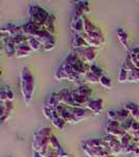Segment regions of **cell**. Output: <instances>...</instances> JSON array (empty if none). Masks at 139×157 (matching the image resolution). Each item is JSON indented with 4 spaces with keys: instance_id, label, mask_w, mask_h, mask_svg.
Returning a JSON list of instances; mask_svg holds the SVG:
<instances>
[{
    "instance_id": "cell-14",
    "label": "cell",
    "mask_w": 139,
    "mask_h": 157,
    "mask_svg": "<svg viewBox=\"0 0 139 157\" xmlns=\"http://www.w3.org/2000/svg\"><path fill=\"white\" fill-rule=\"evenodd\" d=\"M58 93H59L60 98H61V104H63V105H65V106H68V107H73V108L77 107V105H75L72 100L71 90L67 89V88H63V89L60 90Z\"/></svg>"
},
{
    "instance_id": "cell-43",
    "label": "cell",
    "mask_w": 139,
    "mask_h": 157,
    "mask_svg": "<svg viewBox=\"0 0 139 157\" xmlns=\"http://www.w3.org/2000/svg\"><path fill=\"white\" fill-rule=\"evenodd\" d=\"M136 132H139V121L134 120V121H133V123H132V126H131L130 131H129L128 133L131 135V134L136 133Z\"/></svg>"
},
{
    "instance_id": "cell-10",
    "label": "cell",
    "mask_w": 139,
    "mask_h": 157,
    "mask_svg": "<svg viewBox=\"0 0 139 157\" xmlns=\"http://www.w3.org/2000/svg\"><path fill=\"white\" fill-rule=\"evenodd\" d=\"M130 113L128 112L126 109H122V110H110L107 112V118L111 121H115L117 123H119L120 125L123 124L128 118H130Z\"/></svg>"
},
{
    "instance_id": "cell-37",
    "label": "cell",
    "mask_w": 139,
    "mask_h": 157,
    "mask_svg": "<svg viewBox=\"0 0 139 157\" xmlns=\"http://www.w3.org/2000/svg\"><path fill=\"white\" fill-rule=\"evenodd\" d=\"M121 67H122L123 69L127 70V71H131V70L135 68V66H134V64L132 62V59H131V57H130V55H129L128 57L123 60V63H122V65H121Z\"/></svg>"
},
{
    "instance_id": "cell-1",
    "label": "cell",
    "mask_w": 139,
    "mask_h": 157,
    "mask_svg": "<svg viewBox=\"0 0 139 157\" xmlns=\"http://www.w3.org/2000/svg\"><path fill=\"white\" fill-rule=\"evenodd\" d=\"M35 86H36V82L32 71L29 70V68L23 67L20 71V91L26 106H29L32 102Z\"/></svg>"
},
{
    "instance_id": "cell-25",
    "label": "cell",
    "mask_w": 139,
    "mask_h": 157,
    "mask_svg": "<svg viewBox=\"0 0 139 157\" xmlns=\"http://www.w3.org/2000/svg\"><path fill=\"white\" fill-rule=\"evenodd\" d=\"M50 121H51L52 125H54V127L57 128L58 130H60V131H63L65 128H66V126H67V123L64 120H63L62 117H60V115L58 114L55 110H54V116H52V118L50 120Z\"/></svg>"
},
{
    "instance_id": "cell-36",
    "label": "cell",
    "mask_w": 139,
    "mask_h": 157,
    "mask_svg": "<svg viewBox=\"0 0 139 157\" xmlns=\"http://www.w3.org/2000/svg\"><path fill=\"white\" fill-rule=\"evenodd\" d=\"M119 140H120V144H121L122 149H123V148H127L128 146H130L131 144L133 143V137L129 133H126L125 135L119 139Z\"/></svg>"
},
{
    "instance_id": "cell-38",
    "label": "cell",
    "mask_w": 139,
    "mask_h": 157,
    "mask_svg": "<svg viewBox=\"0 0 139 157\" xmlns=\"http://www.w3.org/2000/svg\"><path fill=\"white\" fill-rule=\"evenodd\" d=\"M100 84L102 85L103 88H106V89H111L113 86L111 78L106 77V75H103V77L100 78Z\"/></svg>"
},
{
    "instance_id": "cell-50",
    "label": "cell",
    "mask_w": 139,
    "mask_h": 157,
    "mask_svg": "<svg viewBox=\"0 0 139 157\" xmlns=\"http://www.w3.org/2000/svg\"><path fill=\"white\" fill-rule=\"evenodd\" d=\"M11 157H14V156H11Z\"/></svg>"
},
{
    "instance_id": "cell-45",
    "label": "cell",
    "mask_w": 139,
    "mask_h": 157,
    "mask_svg": "<svg viewBox=\"0 0 139 157\" xmlns=\"http://www.w3.org/2000/svg\"><path fill=\"white\" fill-rule=\"evenodd\" d=\"M32 157H44V156H42L41 154H39L38 152L32 151Z\"/></svg>"
},
{
    "instance_id": "cell-7",
    "label": "cell",
    "mask_w": 139,
    "mask_h": 157,
    "mask_svg": "<svg viewBox=\"0 0 139 157\" xmlns=\"http://www.w3.org/2000/svg\"><path fill=\"white\" fill-rule=\"evenodd\" d=\"M55 111H57V113L60 115V117H62L67 124L79 123V121H77V118H75L74 114H73L71 107H68V106H65V105H63V104H61V105H59L57 107Z\"/></svg>"
},
{
    "instance_id": "cell-23",
    "label": "cell",
    "mask_w": 139,
    "mask_h": 157,
    "mask_svg": "<svg viewBox=\"0 0 139 157\" xmlns=\"http://www.w3.org/2000/svg\"><path fill=\"white\" fill-rule=\"evenodd\" d=\"M59 105H61V98L59 93L57 92L51 93L50 97L48 98V100L44 103V106H46V107H48L50 109H54V110H55Z\"/></svg>"
},
{
    "instance_id": "cell-35",
    "label": "cell",
    "mask_w": 139,
    "mask_h": 157,
    "mask_svg": "<svg viewBox=\"0 0 139 157\" xmlns=\"http://www.w3.org/2000/svg\"><path fill=\"white\" fill-rule=\"evenodd\" d=\"M117 82H118V83H126V82H129V71H127L126 69H123L122 67L120 68L119 73H118Z\"/></svg>"
},
{
    "instance_id": "cell-3",
    "label": "cell",
    "mask_w": 139,
    "mask_h": 157,
    "mask_svg": "<svg viewBox=\"0 0 139 157\" xmlns=\"http://www.w3.org/2000/svg\"><path fill=\"white\" fill-rule=\"evenodd\" d=\"M50 14L38 4H30L28 6V17L29 21L35 23L40 27H44L46 21L48 20Z\"/></svg>"
},
{
    "instance_id": "cell-2",
    "label": "cell",
    "mask_w": 139,
    "mask_h": 157,
    "mask_svg": "<svg viewBox=\"0 0 139 157\" xmlns=\"http://www.w3.org/2000/svg\"><path fill=\"white\" fill-rule=\"evenodd\" d=\"M52 135L54 134L48 127H43L36 131L34 134V140H32V151L38 152L44 157L46 156L50 149L49 141Z\"/></svg>"
},
{
    "instance_id": "cell-26",
    "label": "cell",
    "mask_w": 139,
    "mask_h": 157,
    "mask_svg": "<svg viewBox=\"0 0 139 157\" xmlns=\"http://www.w3.org/2000/svg\"><path fill=\"white\" fill-rule=\"evenodd\" d=\"M15 100V93L13 92V90L9 87H3L0 91V101L2 103H6L7 101H13Z\"/></svg>"
},
{
    "instance_id": "cell-5",
    "label": "cell",
    "mask_w": 139,
    "mask_h": 157,
    "mask_svg": "<svg viewBox=\"0 0 139 157\" xmlns=\"http://www.w3.org/2000/svg\"><path fill=\"white\" fill-rule=\"evenodd\" d=\"M74 52H77V55L79 56V58L85 64L92 65V63L94 62L95 59L97 57V52L93 47H85V48H81L74 50Z\"/></svg>"
},
{
    "instance_id": "cell-24",
    "label": "cell",
    "mask_w": 139,
    "mask_h": 157,
    "mask_svg": "<svg viewBox=\"0 0 139 157\" xmlns=\"http://www.w3.org/2000/svg\"><path fill=\"white\" fill-rule=\"evenodd\" d=\"M70 29L73 32L77 33V35H80L82 32H84V21L83 18H77V17H73L70 23Z\"/></svg>"
},
{
    "instance_id": "cell-20",
    "label": "cell",
    "mask_w": 139,
    "mask_h": 157,
    "mask_svg": "<svg viewBox=\"0 0 139 157\" xmlns=\"http://www.w3.org/2000/svg\"><path fill=\"white\" fill-rule=\"evenodd\" d=\"M32 52V49L30 48V46L28 45V43H23L21 45H18L16 47V58L21 59V58L27 57Z\"/></svg>"
},
{
    "instance_id": "cell-9",
    "label": "cell",
    "mask_w": 139,
    "mask_h": 157,
    "mask_svg": "<svg viewBox=\"0 0 139 157\" xmlns=\"http://www.w3.org/2000/svg\"><path fill=\"white\" fill-rule=\"evenodd\" d=\"M82 149L85 152L87 157H106L112 155L110 152V149H103V148H89L82 143Z\"/></svg>"
},
{
    "instance_id": "cell-21",
    "label": "cell",
    "mask_w": 139,
    "mask_h": 157,
    "mask_svg": "<svg viewBox=\"0 0 139 157\" xmlns=\"http://www.w3.org/2000/svg\"><path fill=\"white\" fill-rule=\"evenodd\" d=\"M125 109L130 113V116L135 121H139V106L137 104L128 102L125 104Z\"/></svg>"
},
{
    "instance_id": "cell-33",
    "label": "cell",
    "mask_w": 139,
    "mask_h": 157,
    "mask_svg": "<svg viewBox=\"0 0 139 157\" xmlns=\"http://www.w3.org/2000/svg\"><path fill=\"white\" fill-rule=\"evenodd\" d=\"M27 43H28L30 48L32 49V52H37V50H40L41 48H43V45L38 41L36 38H29Z\"/></svg>"
},
{
    "instance_id": "cell-41",
    "label": "cell",
    "mask_w": 139,
    "mask_h": 157,
    "mask_svg": "<svg viewBox=\"0 0 139 157\" xmlns=\"http://www.w3.org/2000/svg\"><path fill=\"white\" fill-rule=\"evenodd\" d=\"M137 150V145L135 143H132L130 146H128L127 148L122 149V154H126V155H130V154H134L135 151Z\"/></svg>"
},
{
    "instance_id": "cell-27",
    "label": "cell",
    "mask_w": 139,
    "mask_h": 157,
    "mask_svg": "<svg viewBox=\"0 0 139 157\" xmlns=\"http://www.w3.org/2000/svg\"><path fill=\"white\" fill-rule=\"evenodd\" d=\"M116 34H117V37H118V40H119V42L121 43V45L123 46V48L127 49L130 52V46H129V38H128V34L125 32L122 29H117V32H116Z\"/></svg>"
},
{
    "instance_id": "cell-51",
    "label": "cell",
    "mask_w": 139,
    "mask_h": 157,
    "mask_svg": "<svg viewBox=\"0 0 139 157\" xmlns=\"http://www.w3.org/2000/svg\"><path fill=\"white\" fill-rule=\"evenodd\" d=\"M133 157H135V156H133Z\"/></svg>"
},
{
    "instance_id": "cell-18",
    "label": "cell",
    "mask_w": 139,
    "mask_h": 157,
    "mask_svg": "<svg viewBox=\"0 0 139 157\" xmlns=\"http://www.w3.org/2000/svg\"><path fill=\"white\" fill-rule=\"evenodd\" d=\"M90 12L89 2L88 1H77L75 3V17L77 18H83L86 16V14Z\"/></svg>"
},
{
    "instance_id": "cell-8",
    "label": "cell",
    "mask_w": 139,
    "mask_h": 157,
    "mask_svg": "<svg viewBox=\"0 0 139 157\" xmlns=\"http://www.w3.org/2000/svg\"><path fill=\"white\" fill-rule=\"evenodd\" d=\"M103 139L108 144V146H109V148H110V152L113 156L122 154V146H121L120 140L118 138H116L112 135L106 134L103 137Z\"/></svg>"
},
{
    "instance_id": "cell-46",
    "label": "cell",
    "mask_w": 139,
    "mask_h": 157,
    "mask_svg": "<svg viewBox=\"0 0 139 157\" xmlns=\"http://www.w3.org/2000/svg\"><path fill=\"white\" fill-rule=\"evenodd\" d=\"M134 156H135V157H139V151L138 150L135 151V153H134Z\"/></svg>"
},
{
    "instance_id": "cell-30",
    "label": "cell",
    "mask_w": 139,
    "mask_h": 157,
    "mask_svg": "<svg viewBox=\"0 0 139 157\" xmlns=\"http://www.w3.org/2000/svg\"><path fill=\"white\" fill-rule=\"evenodd\" d=\"M2 48H3L4 52H6V55L9 58L16 57V46L9 40H7V42L2 46Z\"/></svg>"
},
{
    "instance_id": "cell-22",
    "label": "cell",
    "mask_w": 139,
    "mask_h": 157,
    "mask_svg": "<svg viewBox=\"0 0 139 157\" xmlns=\"http://www.w3.org/2000/svg\"><path fill=\"white\" fill-rule=\"evenodd\" d=\"M83 21H84V34L90 35V34H94V33L102 32L100 27H97L96 25L93 24L86 16L83 17Z\"/></svg>"
},
{
    "instance_id": "cell-39",
    "label": "cell",
    "mask_w": 139,
    "mask_h": 157,
    "mask_svg": "<svg viewBox=\"0 0 139 157\" xmlns=\"http://www.w3.org/2000/svg\"><path fill=\"white\" fill-rule=\"evenodd\" d=\"M84 81L87 83H91V84H97V83H100V78L95 77L93 73L89 71L87 75H84Z\"/></svg>"
},
{
    "instance_id": "cell-17",
    "label": "cell",
    "mask_w": 139,
    "mask_h": 157,
    "mask_svg": "<svg viewBox=\"0 0 139 157\" xmlns=\"http://www.w3.org/2000/svg\"><path fill=\"white\" fill-rule=\"evenodd\" d=\"M34 38H36V39L39 41L41 44L44 46L45 44H47V43L49 42H52V41H55L54 38V35L49 34L47 30H45L44 29H41L39 30V32L37 33V35L35 36Z\"/></svg>"
},
{
    "instance_id": "cell-32",
    "label": "cell",
    "mask_w": 139,
    "mask_h": 157,
    "mask_svg": "<svg viewBox=\"0 0 139 157\" xmlns=\"http://www.w3.org/2000/svg\"><path fill=\"white\" fill-rule=\"evenodd\" d=\"M130 57L132 59V62L135 68L139 69V47H135V48L130 50Z\"/></svg>"
},
{
    "instance_id": "cell-6",
    "label": "cell",
    "mask_w": 139,
    "mask_h": 157,
    "mask_svg": "<svg viewBox=\"0 0 139 157\" xmlns=\"http://www.w3.org/2000/svg\"><path fill=\"white\" fill-rule=\"evenodd\" d=\"M105 130H106V134L112 135L118 139H120L126 133H127L122 129L119 123H117V121H111V120H107V121H106Z\"/></svg>"
},
{
    "instance_id": "cell-13",
    "label": "cell",
    "mask_w": 139,
    "mask_h": 157,
    "mask_svg": "<svg viewBox=\"0 0 139 157\" xmlns=\"http://www.w3.org/2000/svg\"><path fill=\"white\" fill-rule=\"evenodd\" d=\"M86 108L89 109L94 115H98L103 110V98H95L90 100L89 103L86 105Z\"/></svg>"
},
{
    "instance_id": "cell-28",
    "label": "cell",
    "mask_w": 139,
    "mask_h": 157,
    "mask_svg": "<svg viewBox=\"0 0 139 157\" xmlns=\"http://www.w3.org/2000/svg\"><path fill=\"white\" fill-rule=\"evenodd\" d=\"M72 47L74 48V50H77V49L88 47V45H87V43L85 42V40L82 35H75L74 38H73V41H72Z\"/></svg>"
},
{
    "instance_id": "cell-48",
    "label": "cell",
    "mask_w": 139,
    "mask_h": 157,
    "mask_svg": "<svg viewBox=\"0 0 139 157\" xmlns=\"http://www.w3.org/2000/svg\"><path fill=\"white\" fill-rule=\"evenodd\" d=\"M137 150L139 151V145H137Z\"/></svg>"
},
{
    "instance_id": "cell-44",
    "label": "cell",
    "mask_w": 139,
    "mask_h": 157,
    "mask_svg": "<svg viewBox=\"0 0 139 157\" xmlns=\"http://www.w3.org/2000/svg\"><path fill=\"white\" fill-rule=\"evenodd\" d=\"M45 157H61V156H60L59 154H58L55 151L51 150V149H49L48 153L46 154V156H45Z\"/></svg>"
},
{
    "instance_id": "cell-19",
    "label": "cell",
    "mask_w": 139,
    "mask_h": 157,
    "mask_svg": "<svg viewBox=\"0 0 139 157\" xmlns=\"http://www.w3.org/2000/svg\"><path fill=\"white\" fill-rule=\"evenodd\" d=\"M87 147L89 148H103V149H110L108 144L103 140V138H90L87 140L83 141Z\"/></svg>"
},
{
    "instance_id": "cell-31",
    "label": "cell",
    "mask_w": 139,
    "mask_h": 157,
    "mask_svg": "<svg viewBox=\"0 0 139 157\" xmlns=\"http://www.w3.org/2000/svg\"><path fill=\"white\" fill-rule=\"evenodd\" d=\"M74 90L77 93H79V94H81V95H84V97H87V98H90L91 94H92V89H91L89 86L86 85V84L77 86Z\"/></svg>"
},
{
    "instance_id": "cell-12",
    "label": "cell",
    "mask_w": 139,
    "mask_h": 157,
    "mask_svg": "<svg viewBox=\"0 0 139 157\" xmlns=\"http://www.w3.org/2000/svg\"><path fill=\"white\" fill-rule=\"evenodd\" d=\"M13 110H14V104L11 101H7V102L2 104L1 108H0V120H1L2 124H4L9 120Z\"/></svg>"
},
{
    "instance_id": "cell-40",
    "label": "cell",
    "mask_w": 139,
    "mask_h": 157,
    "mask_svg": "<svg viewBox=\"0 0 139 157\" xmlns=\"http://www.w3.org/2000/svg\"><path fill=\"white\" fill-rule=\"evenodd\" d=\"M90 72L93 73V75H94L95 77H97V78H102L103 75H103V71L102 68L96 66L95 64L90 65Z\"/></svg>"
},
{
    "instance_id": "cell-47",
    "label": "cell",
    "mask_w": 139,
    "mask_h": 157,
    "mask_svg": "<svg viewBox=\"0 0 139 157\" xmlns=\"http://www.w3.org/2000/svg\"><path fill=\"white\" fill-rule=\"evenodd\" d=\"M106 157H115V156H113V155H109V156H106Z\"/></svg>"
},
{
    "instance_id": "cell-15",
    "label": "cell",
    "mask_w": 139,
    "mask_h": 157,
    "mask_svg": "<svg viewBox=\"0 0 139 157\" xmlns=\"http://www.w3.org/2000/svg\"><path fill=\"white\" fill-rule=\"evenodd\" d=\"M21 29H22V33H23L24 36H27L28 38H34L37 35V33L39 32L42 27L38 26L32 22H26L25 24L21 25Z\"/></svg>"
},
{
    "instance_id": "cell-34",
    "label": "cell",
    "mask_w": 139,
    "mask_h": 157,
    "mask_svg": "<svg viewBox=\"0 0 139 157\" xmlns=\"http://www.w3.org/2000/svg\"><path fill=\"white\" fill-rule=\"evenodd\" d=\"M129 82L137 83L139 82V69L134 68L131 71H129Z\"/></svg>"
},
{
    "instance_id": "cell-42",
    "label": "cell",
    "mask_w": 139,
    "mask_h": 157,
    "mask_svg": "<svg viewBox=\"0 0 139 157\" xmlns=\"http://www.w3.org/2000/svg\"><path fill=\"white\" fill-rule=\"evenodd\" d=\"M43 114H44L45 117L47 118L48 121H50L52 118V116H54V109H50L48 107H46V106H44L43 105Z\"/></svg>"
},
{
    "instance_id": "cell-4",
    "label": "cell",
    "mask_w": 139,
    "mask_h": 157,
    "mask_svg": "<svg viewBox=\"0 0 139 157\" xmlns=\"http://www.w3.org/2000/svg\"><path fill=\"white\" fill-rule=\"evenodd\" d=\"M82 36L84 38L85 42L87 43L88 46L93 47V48H100V47H102L106 44L105 36L103 35L102 32L94 33V34H90V35L83 34Z\"/></svg>"
},
{
    "instance_id": "cell-49",
    "label": "cell",
    "mask_w": 139,
    "mask_h": 157,
    "mask_svg": "<svg viewBox=\"0 0 139 157\" xmlns=\"http://www.w3.org/2000/svg\"><path fill=\"white\" fill-rule=\"evenodd\" d=\"M69 157H74V156H72V155H71V156H69Z\"/></svg>"
},
{
    "instance_id": "cell-11",
    "label": "cell",
    "mask_w": 139,
    "mask_h": 157,
    "mask_svg": "<svg viewBox=\"0 0 139 157\" xmlns=\"http://www.w3.org/2000/svg\"><path fill=\"white\" fill-rule=\"evenodd\" d=\"M71 110L79 123L82 121H85V120H89V118L94 116V114L91 112L89 109H87L85 107H75V108L71 107Z\"/></svg>"
},
{
    "instance_id": "cell-16",
    "label": "cell",
    "mask_w": 139,
    "mask_h": 157,
    "mask_svg": "<svg viewBox=\"0 0 139 157\" xmlns=\"http://www.w3.org/2000/svg\"><path fill=\"white\" fill-rule=\"evenodd\" d=\"M0 33H4V34H6L7 36H9V37L23 35L21 26H17V25H14V24H6V25H4V26H2L1 29H0Z\"/></svg>"
},
{
    "instance_id": "cell-29",
    "label": "cell",
    "mask_w": 139,
    "mask_h": 157,
    "mask_svg": "<svg viewBox=\"0 0 139 157\" xmlns=\"http://www.w3.org/2000/svg\"><path fill=\"white\" fill-rule=\"evenodd\" d=\"M43 29H44L45 30H47V32H48L49 34H51V35L55 34V16H54V15L50 14L49 18L46 21V23H45Z\"/></svg>"
}]
</instances>
